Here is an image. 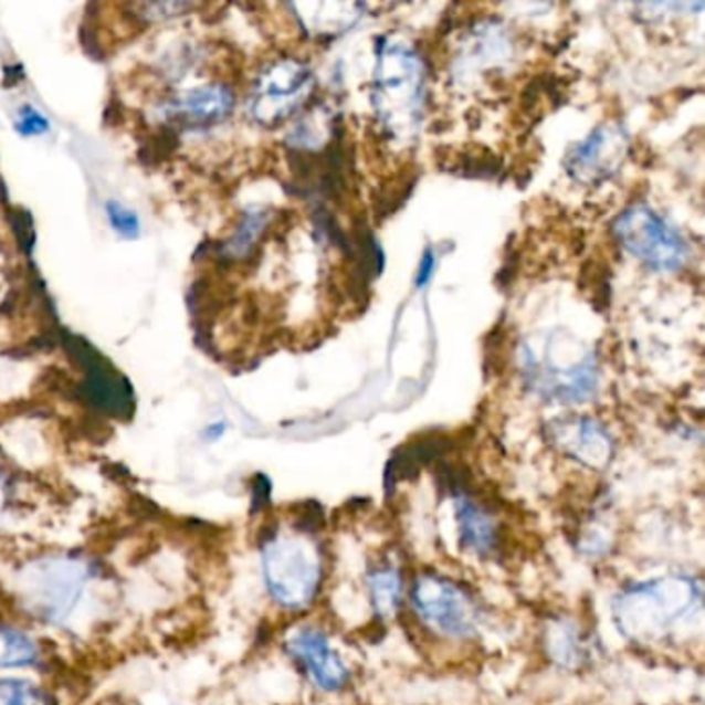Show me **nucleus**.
<instances>
[{
  "label": "nucleus",
  "mask_w": 705,
  "mask_h": 705,
  "mask_svg": "<svg viewBox=\"0 0 705 705\" xmlns=\"http://www.w3.org/2000/svg\"><path fill=\"white\" fill-rule=\"evenodd\" d=\"M290 656L294 657L320 690L337 691L348 685L350 673L344 662L332 650L327 635L315 629L305 627L288 641Z\"/></svg>",
  "instance_id": "11"
},
{
  "label": "nucleus",
  "mask_w": 705,
  "mask_h": 705,
  "mask_svg": "<svg viewBox=\"0 0 705 705\" xmlns=\"http://www.w3.org/2000/svg\"><path fill=\"white\" fill-rule=\"evenodd\" d=\"M2 498H4V482H2V476H0V505H2Z\"/></svg>",
  "instance_id": "27"
},
{
  "label": "nucleus",
  "mask_w": 705,
  "mask_h": 705,
  "mask_svg": "<svg viewBox=\"0 0 705 705\" xmlns=\"http://www.w3.org/2000/svg\"><path fill=\"white\" fill-rule=\"evenodd\" d=\"M313 87V71L298 59H282L265 66L249 99L253 120L261 127H277L305 104Z\"/></svg>",
  "instance_id": "6"
},
{
  "label": "nucleus",
  "mask_w": 705,
  "mask_h": 705,
  "mask_svg": "<svg viewBox=\"0 0 705 705\" xmlns=\"http://www.w3.org/2000/svg\"><path fill=\"white\" fill-rule=\"evenodd\" d=\"M455 498V519L460 543L478 557H493L501 548V526L497 517L467 493Z\"/></svg>",
  "instance_id": "13"
},
{
  "label": "nucleus",
  "mask_w": 705,
  "mask_h": 705,
  "mask_svg": "<svg viewBox=\"0 0 705 705\" xmlns=\"http://www.w3.org/2000/svg\"><path fill=\"white\" fill-rule=\"evenodd\" d=\"M192 9L191 4L185 2H160V4H145L144 17L149 21H166V19H175L180 13H187Z\"/></svg>",
  "instance_id": "23"
},
{
  "label": "nucleus",
  "mask_w": 705,
  "mask_h": 705,
  "mask_svg": "<svg viewBox=\"0 0 705 705\" xmlns=\"http://www.w3.org/2000/svg\"><path fill=\"white\" fill-rule=\"evenodd\" d=\"M612 230L627 253L654 272H676L690 256L681 232L645 203L629 206Z\"/></svg>",
  "instance_id": "5"
},
{
  "label": "nucleus",
  "mask_w": 705,
  "mask_h": 705,
  "mask_svg": "<svg viewBox=\"0 0 705 705\" xmlns=\"http://www.w3.org/2000/svg\"><path fill=\"white\" fill-rule=\"evenodd\" d=\"M308 11V17H298L305 21L306 32L317 35L320 40H329L348 32L354 28L365 11L362 4H339V2H319L303 7Z\"/></svg>",
  "instance_id": "15"
},
{
  "label": "nucleus",
  "mask_w": 705,
  "mask_h": 705,
  "mask_svg": "<svg viewBox=\"0 0 705 705\" xmlns=\"http://www.w3.org/2000/svg\"><path fill=\"white\" fill-rule=\"evenodd\" d=\"M225 433V424L224 422H213V424H209L208 429H206V439L208 441H218L222 434Z\"/></svg>",
  "instance_id": "26"
},
{
  "label": "nucleus",
  "mask_w": 705,
  "mask_h": 705,
  "mask_svg": "<svg viewBox=\"0 0 705 705\" xmlns=\"http://www.w3.org/2000/svg\"><path fill=\"white\" fill-rule=\"evenodd\" d=\"M401 588H403V581H401L400 571L391 562L379 565L370 571V600H372V609L377 610L379 617L396 614V610L400 607Z\"/></svg>",
  "instance_id": "16"
},
{
  "label": "nucleus",
  "mask_w": 705,
  "mask_h": 705,
  "mask_svg": "<svg viewBox=\"0 0 705 705\" xmlns=\"http://www.w3.org/2000/svg\"><path fill=\"white\" fill-rule=\"evenodd\" d=\"M92 579L87 562L75 557H44L30 562L17 581L19 600L33 617L56 623L63 621Z\"/></svg>",
  "instance_id": "3"
},
{
  "label": "nucleus",
  "mask_w": 705,
  "mask_h": 705,
  "mask_svg": "<svg viewBox=\"0 0 705 705\" xmlns=\"http://www.w3.org/2000/svg\"><path fill=\"white\" fill-rule=\"evenodd\" d=\"M0 705H44L42 693L25 681H0Z\"/></svg>",
  "instance_id": "20"
},
{
  "label": "nucleus",
  "mask_w": 705,
  "mask_h": 705,
  "mask_svg": "<svg viewBox=\"0 0 705 705\" xmlns=\"http://www.w3.org/2000/svg\"><path fill=\"white\" fill-rule=\"evenodd\" d=\"M81 352L85 354V398L94 403L97 410L108 412L113 417H123L133 412V391L127 381L116 375L108 365L87 344L81 341Z\"/></svg>",
  "instance_id": "12"
},
{
  "label": "nucleus",
  "mask_w": 705,
  "mask_h": 705,
  "mask_svg": "<svg viewBox=\"0 0 705 705\" xmlns=\"http://www.w3.org/2000/svg\"><path fill=\"white\" fill-rule=\"evenodd\" d=\"M236 97L224 83L192 87L161 106V116L185 127H213L234 113Z\"/></svg>",
  "instance_id": "10"
},
{
  "label": "nucleus",
  "mask_w": 705,
  "mask_h": 705,
  "mask_svg": "<svg viewBox=\"0 0 705 705\" xmlns=\"http://www.w3.org/2000/svg\"><path fill=\"white\" fill-rule=\"evenodd\" d=\"M629 154V135L619 123H604L577 144L567 156V172L583 187L614 177Z\"/></svg>",
  "instance_id": "8"
},
{
  "label": "nucleus",
  "mask_w": 705,
  "mask_h": 705,
  "mask_svg": "<svg viewBox=\"0 0 705 705\" xmlns=\"http://www.w3.org/2000/svg\"><path fill=\"white\" fill-rule=\"evenodd\" d=\"M38 650L33 641L11 627H0V669H17L33 664Z\"/></svg>",
  "instance_id": "18"
},
{
  "label": "nucleus",
  "mask_w": 705,
  "mask_h": 705,
  "mask_svg": "<svg viewBox=\"0 0 705 705\" xmlns=\"http://www.w3.org/2000/svg\"><path fill=\"white\" fill-rule=\"evenodd\" d=\"M526 383L543 400L557 403H583L592 400L598 389V370L590 354L569 365H557L548 352L545 358H538L526 350Z\"/></svg>",
  "instance_id": "7"
},
{
  "label": "nucleus",
  "mask_w": 705,
  "mask_h": 705,
  "mask_svg": "<svg viewBox=\"0 0 705 705\" xmlns=\"http://www.w3.org/2000/svg\"><path fill=\"white\" fill-rule=\"evenodd\" d=\"M263 577L273 600L288 610L311 607L323 579L319 550L303 538L272 532L261 548Z\"/></svg>",
  "instance_id": "2"
},
{
  "label": "nucleus",
  "mask_w": 705,
  "mask_h": 705,
  "mask_svg": "<svg viewBox=\"0 0 705 705\" xmlns=\"http://www.w3.org/2000/svg\"><path fill=\"white\" fill-rule=\"evenodd\" d=\"M106 215H108L111 228L120 239L133 241V239L139 236L141 222H139V215L133 209H128L127 206H123L118 201H108L106 203Z\"/></svg>",
  "instance_id": "19"
},
{
  "label": "nucleus",
  "mask_w": 705,
  "mask_h": 705,
  "mask_svg": "<svg viewBox=\"0 0 705 705\" xmlns=\"http://www.w3.org/2000/svg\"><path fill=\"white\" fill-rule=\"evenodd\" d=\"M251 495H253V513L261 512L270 505L272 501V482L265 476V474H256L251 484Z\"/></svg>",
  "instance_id": "24"
},
{
  "label": "nucleus",
  "mask_w": 705,
  "mask_h": 705,
  "mask_svg": "<svg viewBox=\"0 0 705 705\" xmlns=\"http://www.w3.org/2000/svg\"><path fill=\"white\" fill-rule=\"evenodd\" d=\"M427 97V73L417 49L401 40H379L372 73V111L391 139L418 133Z\"/></svg>",
  "instance_id": "1"
},
{
  "label": "nucleus",
  "mask_w": 705,
  "mask_h": 705,
  "mask_svg": "<svg viewBox=\"0 0 705 705\" xmlns=\"http://www.w3.org/2000/svg\"><path fill=\"white\" fill-rule=\"evenodd\" d=\"M294 526L301 529L305 536H313V534H317V532L325 528V512H323L319 503H315V501L303 503L298 507V512H296Z\"/></svg>",
  "instance_id": "21"
},
{
  "label": "nucleus",
  "mask_w": 705,
  "mask_h": 705,
  "mask_svg": "<svg viewBox=\"0 0 705 705\" xmlns=\"http://www.w3.org/2000/svg\"><path fill=\"white\" fill-rule=\"evenodd\" d=\"M418 619L448 640H470L481 627V604L457 581L436 574H422L410 590Z\"/></svg>",
  "instance_id": "4"
},
{
  "label": "nucleus",
  "mask_w": 705,
  "mask_h": 705,
  "mask_svg": "<svg viewBox=\"0 0 705 705\" xmlns=\"http://www.w3.org/2000/svg\"><path fill=\"white\" fill-rule=\"evenodd\" d=\"M451 449L448 436H424L398 449L385 467V493L391 495L398 482L410 481L424 465L441 460Z\"/></svg>",
  "instance_id": "14"
},
{
  "label": "nucleus",
  "mask_w": 705,
  "mask_h": 705,
  "mask_svg": "<svg viewBox=\"0 0 705 705\" xmlns=\"http://www.w3.org/2000/svg\"><path fill=\"white\" fill-rule=\"evenodd\" d=\"M433 272H434L433 251H427V253L422 255V261H420V267H418V275H417L418 288H422V286H427V284H429V280L433 277Z\"/></svg>",
  "instance_id": "25"
},
{
  "label": "nucleus",
  "mask_w": 705,
  "mask_h": 705,
  "mask_svg": "<svg viewBox=\"0 0 705 705\" xmlns=\"http://www.w3.org/2000/svg\"><path fill=\"white\" fill-rule=\"evenodd\" d=\"M270 209L249 208L242 213L241 222L236 225L234 234L224 244V253L230 259H244L251 255L256 242L263 236L265 228L270 224Z\"/></svg>",
  "instance_id": "17"
},
{
  "label": "nucleus",
  "mask_w": 705,
  "mask_h": 705,
  "mask_svg": "<svg viewBox=\"0 0 705 705\" xmlns=\"http://www.w3.org/2000/svg\"><path fill=\"white\" fill-rule=\"evenodd\" d=\"M553 445L579 464L602 470L614 455V443L602 424L592 418H561L548 427Z\"/></svg>",
  "instance_id": "9"
},
{
  "label": "nucleus",
  "mask_w": 705,
  "mask_h": 705,
  "mask_svg": "<svg viewBox=\"0 0 705 705\" xmlns=\"http://www.w3.org/2000/svg\"><path fill=\"white\" fill-rule=\"evenodd\" d=\"M49 120L46 116L35 111L32 106H23L21 113L17 116L15 130L21 137H38L44 135L49 130Z\"/></svg>",
  "instance_id": "22"
}]
</instances>
